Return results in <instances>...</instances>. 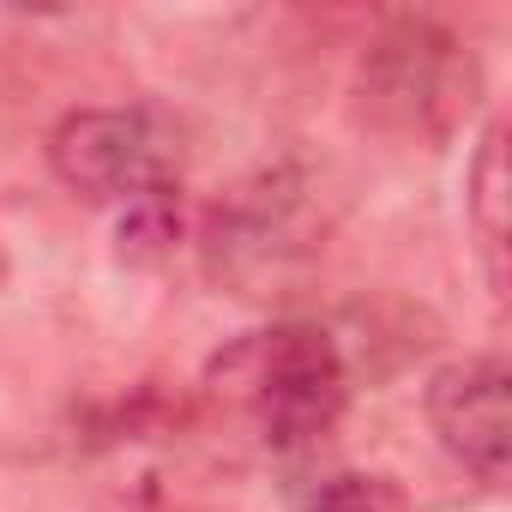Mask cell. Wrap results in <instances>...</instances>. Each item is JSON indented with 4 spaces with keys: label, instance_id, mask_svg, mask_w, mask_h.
Wrapping results in <instances>:
<instances>
[{
    "label": "cell",
    "instance_id": "1",
    "mask_svg": "<svg viewBox=\"0 0 512 512\" xmlns=\"http://www.w3.org/2000/svg\"><path fill=\"white\" fill-rule=\"evenodd\" d=\"M211 380H223L217 392L241 404L253 428L266 434V446L278 452L320 446L350 404V362L338 338L308 320H278L266 332H247L211 362Z\"/></svg>",
    "mask_w": 512,
    "mask_h": 512
},
{
    "label": "cell",
    "instance_id": "9",
    "mask_svg": "<svg viewBox=\"0 0 512 512\" xmlns=\"http://www.w3.org/2000/svg\"><path fill=\"white\" fill-rule=\"evenodd\" d=\"M0 284H7V247H0Z\"/></svg>",
    "mask_w": 512,
    "mask_h": 512
},
{
    "label": "cell",
    "instance_id": "6",
    "mask_svg": "<svg viewBox=\"0 0 512 512\" xmlns=\"http://www.w3.org/2000/svg\"><path fill=\"white\" fill-rule=\"evenodd\" d=\"M506 205H512V169H506V121H488L482 127V145L470 157V175H464V211H470V229L482 241V260H488V284L506 290Z\"/></svg>",
    "mask_w": 512,
    "mask_h": 512
},
{
    "label": "cell",
    "instance_id": "7",
    "mask_svg": "<svg viewBox=\"0 0 512 512\" xmlns=\"http://www.w3.org/2000/svg\"><path fill=\"white\" fill-rule=\"evenodd\" d=\"M308 512H410V500L386 470H338L314 488Z\"/></svg>",
    "mask_w": 512,
    "mask_h": 512
},
{
    "label": "cell",
    "instance_id": "5",
    "mask_svg": "<svg viewBox=\"0 0 512 512\" xmlns=\"http://www.w3.org/2000/svg\"><path fill=\"white\" fill-rule=\"evenodd\" d=\"M428 428L470 476L500 482L512 464V374L500 356H464L428 374Z\"/></svg>",
    "mask_w": 512,
    "mask_h": 512
},
{
    "label": "cell",
    "instance_id": "2",
    "mask_svg": "<svg viewBox=\"0 0 512 512\" xmlns=\"http://www.w3.org/2000/svg\"><path fill=\"white\" fill-rule=\"evenodd\" d=\"M356 97L380 133L434 145L482 103V61L434 19H386L362 49Z\"/></svg>",
    "mask_w": 512,
    "mask_h": 512
},
{
    "label": "cell",
    "instance_id": "3",
    "mask_svg": "<svg viewBox=\"0 0 512 512\" xmlns=\"http://www.w3.org/2000/svg\"><path fill=\"white\" fill-rule=\"evenodd\" d=\"M326 247L314 181L266 169L241 181L205 223V272L235 296H284Z\"/></svg>",
    "mask_w": 512,
    "mask_h": 512
},
{
    "label": "cell",
    "instance_id": "4",
    "mask_svg": "<svg viewBox=\"0 0 512 512\" xmlns=\"http://www.w3.org/2000/svg\"><path fill=\"white\" fill-rule=\"evenodd\" d=\"M55 181L85 205H139L175 193V139L151 109H73L49 133Z\"/></svg>",
    "mask_w": 512,
    "mask_h": 512
},
{
    "label": "cell",
    "instance_id": "8",
    "mask_svg": "<svg viewBox=\"0 0 512 512\" xmlns=\"http://www.w3.org/2000/svg\"><path fill=\"white\" fill-rule=\"evenodd\" d=\"M175 229H181L175 193H151V199H139V205L121 211V253H127V260H163Z\"/></svg>",
    "mask_w": 512,
    "mask_h": 512
}]
</instances>
